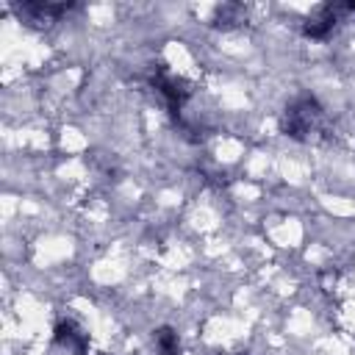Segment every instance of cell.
I'll list each match as a JSON object with an SVG mask.
<instances>
[{"label": "cell", "mask_w": 355, "mask_h": 355, "mask_svg": "<svg viewBox=\"0 0 355 355\" xmlns=\"http://www.w3.org/2000/svg\"><path fill=\"white\" fill-rule=\"evenodd\" d=\"M280 130L294 141H311L324 130V111L316 97L300 94L291 100L280 116Z\"/></svg>", "instance_id": "1"}, {"label": "cell", "mask_w": 355, "mask_h": 355, "mask_svg": "<svg viewBox=\"0 0 355 355\" xmlns=\"http://www.w3.org/2000/svg\"><path fill=\"white\" fill-rule=\"evenodd\" d=\"M153 86L158 89V94L166 100V105H169V111H172V116H178L180 114V108H183V103L189 100V83L186 80H180V78H175L172 72H166L164 67H158L155 72H153Z\"/></svg>", "instance_id": "2"}, {"label": "cell", "mask_w": 355, "mask_h": 355, "mask_svg": "<svg viewBox=\"0 0 355 355\" xmlns=\"http://www.w3.org/2000/svg\"><path fill=\"white\" fill-rule=\"evenodd\" d=\"M69 8H72V3H22V6H14V11L25 22H53L61 14H67Z\"/></svg>", "instance_id": "4"}, {"label": "cell", "mask_w": 355, "mask_h": 355, "mask_svg": "<svg viewBox=\"0 0 355 355\" xmlns=\"http://www.w3.org/2000/svg\"><path fill=\"white\" fill-rule=\"evenodd\" d=\"M53 338H55L61 347L72 349L75 355H86V352H89V333H86L78 322H72V319L58 322L55 330H53Z\"/></svg>", "instance_id": "3"}, {"label": "cell", "mask_w": 355, "mask_h": 355, "mask_svg": "<svg viewBox=\"0 0 355 355\" xmlns=\"http://www.w3.org/2000/svg\"><path fill=\"white\" fill-rule=\"evenodd\" d=\"M333 28H336V11L333 8H319L316 17L302 22V33L308 39H327Z\"/></svg>", "instance_id": "5"}, {"label": "cell", "mask_w": 355, "mask_h": 355, "mask_svg": "<svg viewBox=\"0 0 355 355\" xmlns=\"http://www.w3.org/2000/svg\"><path fill=\"white\" fill-rule=\"evenodd\" d=\"M153 338H155V347H158L161 355H178L180 352V338H178V333L172 327H166V324L158 327L153 333Z\"/></svg>", "instance_id": "6"}]
</instances>
